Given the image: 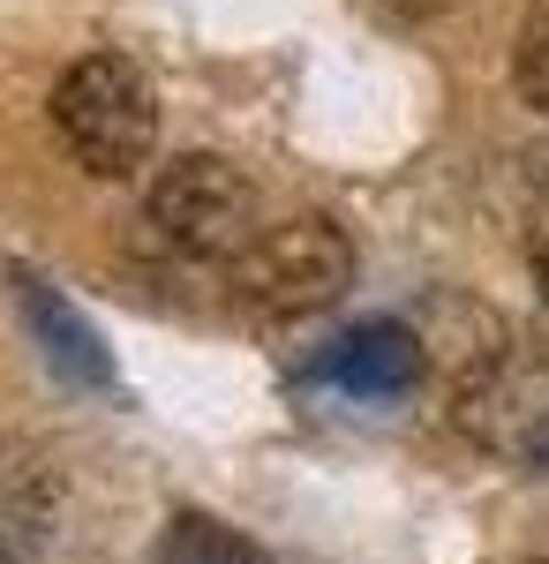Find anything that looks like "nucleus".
Masks as SVG:
<instances>
[{
	"label": "nucleus",
	"mask_w": 549,
	"mask_h": 564,
	"mask_svg": "<svg viewBox=\"0 0 549 564\" xmlns=\"http://www.w3.org/2000/svg\"><path fill=\"white\" fill-rule=\"evenodd\" d=\"M53 129L76 151V166L98 181H121L151 159V135H159V113H151V84L128 68L121 53H90L76 61L61 90H53Z\"/></svg>",
	"instance_id": "obj_1"
},
{
	"label": "nucleus",
	"mask_w": 549,
	"mask_h": 564,
	"mask_svg": "<svg viewBox=\"0 0 549 564\" xmlns=\"http://www.w3.org/2000/svg\"><path fill=\"white\" fill-rule=\"evenodd\" d=\"M143 226L166 241L173 257H241L256 234V181L241 166H226L212 151H189L173 159L166 174L151 181V204Z\"/></svg>",
	"instance_id": "obj_2"
},
{
	"label": "nucleus",
	"mask_w": 549,
	"mask_h": 564,
	"mask_svg": "<svg viewBox=\"0 0 549 564\" xmlns=\"http://www.w3.org/2000/svg\"><path fill=\"white\" fill-rule=\"evenodd\" d=\"M234 286L271 316H309L332 308L354 286V241L332 218H279L234 257Z\"/></svg>",
	"instance_id": "obj_3"
},
{
	"label": "nucleus",
	"mask_w": 549,
	"mask_h": 564,
	"mask_svg": "<svg viewBox=\"0 0 549 564\" xmlns=\"http://www.w3.org/2000/svg\"><path fill=\"white\" fill-rule=\"evenodd\" d=\"M460 422L482 444H497L527 467H549V377L542 369H512L489 361L460 384Z\"/></svg>",
	"instance_id": "obj_4"
},
{
	"label": "nucleus",
	"mask_w": 549,
	"mask_h": 564,
	"mask_svg": "<svg viewBox=\"0 0 549 564\" xmlns=\"http://www.w3.org/2000/svg\"><path fill=\"white\" fill-rule=\"evenodd\" d=\"M309 377L354 391V399H399L422 377V332H407V324H354L346 339L324 347V361Z\"/></svg>",
	"instance_id": "obj_5"
},
{
	"label": "nucleus",
	"mask_w": 549,
	"mask_h": 564,
	"mask_svg": "<svg viewBox=\"0 0 549 564\" xmlns=\"http://www.w3.org/2000/svg\"><path fill=\"white\" fill-rule=\"evenodd\" d=\"M15 286H23V308H31V324H39V339H45V361H61L76 384H114V361L98 354L84 316L61 302L53 286H39V279H15Z\"/></svg>",
	"instance_id": "obj_6"
},
{
	"label": "nucleus",
	"mask_w": 549,
	"mask_h": 564,
	"mask_svg": "<svg viewBox=\"0 0 549 564\" xmlns=\"http://www.w3.org/2000/svg\"><path fill=\"white\" fill-rule=\"evenodd\" d=\"M159 564H271L256 542H241L234 527H218L212 512H173L159 534Z\"/></svg>",
	"instance_id": "obj_7"
},
{
	"label": "nucleus",
	"mask_w": 549,
	"mask_h": 564,
	"mask_svg": "<svg viewBox=\"0 0 549 564\" xmlns=\"http://www.w3.org/2000/svg\"><path fill=\"white\" fill-rule=\"evenodd\" d=\"M512 84H519V98H527L535 113H549V0H527V15H519Z\"/></svg>",
	"instance_id": "obj_8"
},
{
	"label": "nucleus",
	"mask_w": 549,
	"mask_h": 564,
	"mask_svg": "<svg viewBox=\"0 0 549 564\" xmlns=\"http://www.w3.org/2000/svg\"><path fill=\"white\" fill-rule=\"evenodd\" d=\"M527 263H535V279H542V302H549V204L535 212V226H527Z\"/></svg>",
	"instance_id": "obj_9"
},
{
	"label": "nucleus",
	"mask_w": 549,
	"mask_h": 564,
	"mask_svg": "<svg viewBox=\"0 0 549 564\" xmlns=\"http://www.w3.org/2000/svg\"><path fill=\"white\" fill-rule=\"evenodd\" d=\"M399 8H407V15H429V8H444V0H399Z\"/></svg>",
	"instance_id": "obj_10"
},
{
	"label": "nucleus",
	"mask_w": 549,
	"mask_h": 564,
	"mask_svg": "<svg viewBox=\"0 0 549 564\" xmlns=\"http://www.w3.org/2000/svg\"><path fill=\"white\" fill-rule=\"evenodd\" d=\"M542 339H549V316H542Z\"/></svg>",
	"instance_id": "obj_11"
},
{
	"label": "nucleus",
	"mask_w": 549,
	"mask_h": 564,
	"mask_svg": "<svg viewBox=\"0 0 549 564\" xmlns=\"http://www.w3.org/2000/svg\"><path fill=\"white\" fill-rule=\"evenodd\" d=\"M0 564H8V557H0Z\"/></svg>",
	"instance_id": "obj_12"
}]
</instances>
